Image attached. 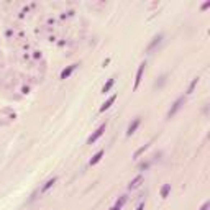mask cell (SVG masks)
<instances>
[{
	"instance_id": "6da1fadb",
	"label": "cell",
	"mask_w": 210,
	"mask_h": 210,
	"mask_svg": "<svg viewBox=\"0 0 210 210\" xmlns=\"http://www.w3.org/2000/svg\"><path fill=\"white\" fill-rule=\"evenodd\" d=\"M105 128H107V123H102V125H100L95 132H94L90 136H89V140H87V144H92V143H95L100 136L104 135V132H105Z\"/></svg>"
},
{
	"instance_id": "7a4b0ae2",
	"label": "cell",
	"mask_w": 210,
	"mask_h": 210,
	"mask_svg": "<svg viewBox=\"0 0 210 210\" xmlns=\"http://www.w3.org/2000/svg\"><path fill=\"white\" fill-rule=\"evenodd\" d=\"M184 100H186V99H184V95H182V97H179V99L176 100V102H174V104H172V107H171V110L168 112V118H171V117H172V115H174V113H176V112L179 110V108H180V107H182V104H184Z\"/></svg>"
},
{
	"instance_id": "3957f363",
	"label": "cell",
	"mask_w": 210,
	"mask_h": 210,
	"mask_svg": "<svg viewBox=\"0 0 210 210\" xmlns=\"http://www.w3.org/2000/svg\"><path fill=\"white\" fill-rule=\"evenodd\" d=\"M144 66H146V64L141 62V64H140V67H138V71H136V79H135V85H133V89H135V90L138 89V87H140V84H141L143 72H144Z\"/></svg>"
},
{
	"instance_id": "277c9868",
	"label": "cell",
	"mask_w": 210,
	"mask_h": 210,
	"mask_svg": "<svg viewBox=\"0 0 210 210\" xmlns=\"http://www.w3.org/2000/svg\"><path fill=\"white\" fill-rule=\"evenodd\" d=\"M140 123H141V120H140V117H136L132 123H130V127H128V130H127V136H132L135 132H136V128L140 127Z\"/></svg>"
},
{
	"instance_id": "5b68a950",
	"label": "cell",
	"mask_w": 210,
	"mask_h": 210,
	"mask_svg": "<svg viewBox=\"0 0 210 210\" xmlns=\"http://www.w3.org/2000/svg\"><path fill=\"white\" fill-rule=\"evenodd\" d=\"M76 67H77V64H71V66H67L66 69L61 72V79H67V77L72 74V71H74Z\"/></svg>"
},
{
	"instance_id": "8992f818",
	"label": "cell",
	"mask_w": 210,
	"mask_h": 210,
	"mask_svg": "<svg viewBox=\"0 0 210 210\" xmlns=\"http://www.w3.org/2000/svg\"><path fill=\"white\" fill-rule=\"evenodd\" d=\"M143 182V176L140 174V176H136L132 182L128 184V189H136V187H140V184Z\"/></svg>"
},
{
	"instance_id": "52a82bcc",
	"label": "cell",
	"mask_w": 210,
	"mask_h": 210,
	"mask_svg": "<svg viewBox=\"0 0 210 210\" xmlns=\"http://www.w3.org/2000/svg\"><path fill=\"white\" fill-rule=\"evenodd\" d=\"M161 40H163V35H158V36H154L153 38V41L149 43V46H148V51H153V49L159 45V43H161Z\"/></svg>"
},
{
	"instance_id": "ba28073f",
	"label": "cell",
	"mask_w": 210,
	"mask_h": 210,
	"mask_svg": "<svg viewBox=\"0 0 210 210\" xmlns=\"http://www.w3.org/2000/svg\"><path fill=\"white\" fill-rule=\"evenodd\" d=\"M115 100H117V95H112V97L108 99V100H107V102H105L102 107H100V112H105V110H108V108L112 107V104L115 102Z\"/></svg>"
},
{
	"instance_id": "9c48e42d",
	"label": "cell",
	"mask_w": 210,
	"mask_h": 210,
	"mask_svg": "<svg viewBox=\"0 0 210 210\" xmlns=\"http://www.w3.org/2000/svg\"><path fill=\"white\" fill-rule=\"evenodd\" d=\"M104 154H105V151H104V149H100V151H99V153H97L95 156H94V158L90 159V166H94V164H97V163L100 161V159H102V158H104Z\"/></svg>"
},
{
	"instance_id": "30bf717a",
	"label": "cell",
	"mask_w": 210,
	"mask_h": 210,
	"mask_svg": "<svg viewBox=\"0 0 210 210\" xmlns=\"http://www.w3.org/2000/svg\"><path fill=\"white\" fill-rule=\"evenodd\" d=\"M54 182H56V177H51V179H49V180H48V182L45 184V186H43V187H41V192H46L48 189H51V187L54 186Z\"/></svg>"
},
{
	"instance_id": "8fae6325",
	"label": "cell",
	"mask_w": 210,
	"mask_h": 210,
	"mask_svg": "<svg viewBox=\"0 0 210 210\" xmlns=\"http://www.w3.org/2000/svg\"><path fill=\"white\" fill-rule=\"evenodd\" d=\"M113 84H115V79H108V81H107V84L104 85V89H102V92H104V94H107L108 90H110V89L113 87Z\"/></svg>"
},
{
	"instance_id": "7c38bea8",
	"label": "cell",
	"mask_w": 210,
	"mask_h": 210,
	"mask_svg": "<svg viewBox=\"0 0 210 210\" xmlns=\"http://www.w3.org/2000/svg\"><path fill=\"white\" fill-rule=\"evenodd\" d=\"M171 192V184H164L163 186V189H161V197H168V194Z\"/></svg>"
},
{
	"instance_id": "4fadbf2b",
	"label": "cell",
	"mask_w": 210,
	"mask_h": 210,
	"mask_svg": "<svg viewBox=\"0 0 210 210\" xmlns=\"http://www.w3.org/2000/svg\"><path fill=\"white\" fill-rule=\"evenodd\" d=\"M197 82H199V79H197V77L192 79V82H191V85H189V89H187V94H192V92H194V89H195V85H197Z\"/></svg>"
},
{
	"instance_id": "5bb4252c",
	"label": "cell",
	"mask_w": 210,
	"mask_h": 210,
	"mask_svg": "<svg viewBox=\"0 0 210 210\" xmlns=\"http://www.w3.org/2000/svg\"><path fill=\"white\" fill-rule=\"evenodd\" d=\"M148 148H149V144H144L143 148H140V149H138V151H136V153H135V158H140V154H141V153H144V151H146Z\"/></svg>"
},
{
	"instance_id": "9a60e30c",
	"label": "cell",
	"mask_w": 210,
	"mask_h": 210,
	"mask_svg": "<svg viewBox=\"0 0 210 210\" xmlns=\"http://www.w3.org/2000/svg\"><path fill=\"white\" fill-rule=\"evenodd\" d=\"M125 200H127V197H121L120 200H117V204H115V207H118V208H120L123 204H125Z\"/></svg>"
},
{
	"instance_id": "2e32d148",
	"label": "cell",
	"mask_w": 210,
	"mask_h": 210,
	"mask_svg": "<svg viewBox=\"0 0 210 210\" xmlns=\"http://www.w3.org/2000/svg\"><path fill=\"white\" fill-rule=\"evenodd\" d=\"M208 7H210V2H205L204 5H202V10H207V8H208Z\"/></svg>"
},
{
	"instance_id": "e0dca14e",
	"label": "cell",
	"mask_w": 210,
	"mask_h": 210,
	"mask_svg": "<svg viewBox=\"0 0 210 210\" xmlns=\"http://www.w3.org/2000/svg\"><path fill=\"white\" fill-rule=\"evenodd\" d=\"M208 205H210V204H208V202H205V204H204V205H202V208H200V210H207V208H208Z\"/></svg>"
},
{
	"instance_id": "ac0fdd59",
	"label": "cell",
	"mask_w": 210,
	"mask_h": 210,
	"mask_svg": "<svg viewBox=\"0 0 210 210\" xmlns=\"http://www.w3.org/2000/svg\"><path fill=\"white\" fill-rule=\"evenodd\" d=\"M143 208H144V204H140V205H138V208H136V210H143Z\"/></svg>"
},
{
	"instance_id": "d6986e66",
	"label": "cell",
	"mask_w": 210,
	"mask_h": 210,
	"mask_svg": "<svg viewBox=\"0 0 210 210\" xmlns=\"http://www.w3.org/2000/svg\"><path fill=\"white\" fill-rule=\"evenodd\" d=\"M110 210H120L118 207H113V208H110Z\"/></svg>"
}]
</instances>
